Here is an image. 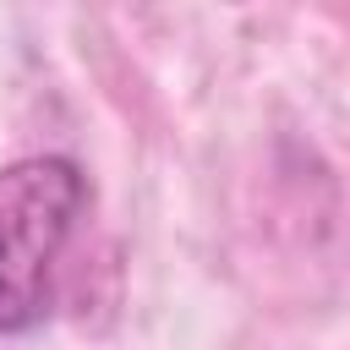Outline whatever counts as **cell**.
<instances>
[{
	"label": "cell",
	"mask_w": 350,
	"mask_h": 350,
	"mask_svg": "<svg viewBox=\"0 0 350 350\" xmlns=\"http://www.w3.org/2000/svg\"><path fill=\"white\" fill-rule=\"evenodd\" d=\"M88 180L60 153L0 170V334H27L49 312L55 262L77 230Z\"/></svg>",
	"instance_id": "1"
}]
</instances>
